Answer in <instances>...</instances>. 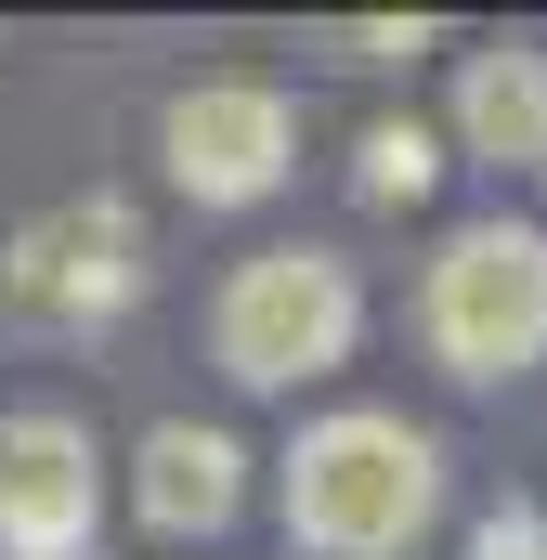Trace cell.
I'll return each mask as SVG.
<instances>
[{"label": "cell", "instance_id": "6da1fadb", "mask_svg": "<svg viewBox=\"0 0 547 560\" xmlns=\"http://www.w3.org/2000/svg\"><path fill=\"white\" fill-rule=\"evenodd\" d=\"M430 509H443V456H430V430L379 418V405L313 418L287 443V535L313 560H405Z\"/></svg>", "mask_w": 547, "mask_h": 560}, {"label": "cell", "instance_id": "7a4b0ae2", "mask_svg": "<svg viewBox=\"0 0 547 560\" xmlns=\"http://www.w3.org/2000/svg\"><path fill=\"white\" fill-rule=\"evenodd\" d=\"M352 339H365V287L339 248H261L209 300V352L235 392H300V378L352 365Z\"/></svg>", "mask_w": 547, "mask_h": 560}, {"label": "cell", "instance_id": "3957f363", "mask_svg": "<svg viewBox=\"0 0 547 560\" xmlns=\"http://www.w3.org/2000/svg\"><path fill=\"white\" fill-rule=\"evenodd\" d=\"M417 326L456 378L547 365V222H456L430 287H417Z\"/></svg>", "mask_w": 547, "mask_h": 560}, {"label": "cell", "instance_id": "277c9868", "mask_svg": "<svg viewBox=\"0 0 547 560\" xmlns=\"http://www.w3.org/2000/svg\"><path fill=\"white\" fill-rule=\"evenodd\" d=\"M0 287H13V313H39V326H92V313H118V300L143 287L131 196H53L39 222H13Z\"/></svg>", "mask_w": 547, "mask_h": 560}, {"label": "cell", "instance_id": "5b68a950", "mask_svg": "<svg viewBox=\"0 0 547 560\" xmlns=\"http://www.w3.org/2000/svg\"><path fill=\"white\" fill-rule=\"evenodd\" d=\"M156 156H170V183H183L196 209H248V196L287 183L300 118H287V92H274V79H196V92H170Z\"/></svg>", "mask_w": 547, "mask_h": 560}, {"label": "cell", "instance_id": "8992f818", "mask_svg": "<svg viewBox=\"0 0 547 560\" xmlns=\"http://www.w3.org/2000/svg\"><path fill=\"white\" fill-rule=\"evenodd\" d=\"M92 495H105V456H92L79 418H53V405L0 418V548L13 560H79L92 548Z\"/></svg>", "mask_w": 547, "mask_h": 560}, {"label": "cell", "instance_id": "52a82bcc", "mask_svg": "<svg viewBox=\"0 0 547 560\" xmlns=\"http://www.w3.org/2000/svg\"><path fill=\"white\" fill-rule=\"evenodd\" d=\"M235 495H248V456H235V430L209 418H156L131 456V509L156 535H222L235 522Z\"/></svg>", "mask_w": 547, "mask_h": 560}, {"label": "cell", "instance_id": "ba28073f", "mask_svg": "<svg viewBox=\"0 0 547 560\" xmlns=\"http://www.w3.org/2000/svg\"><path fill=\"white\" fill-rule=\"evenodd\" d=\"M456 143L496 170H547V52H469L456 66Z\"/></svg>", "mask_w": 547, "mask_h": 560}, {"label": "cell", "instance_id": "9c48e42d", "mask_svg": "<svg viewBox=\"0 0 547 560\" xmlns=\"http://www.w3.org/2000/svg\"><path fill=\"white\" fill-rule=\"evenodd\" d=\"M352 183H365L379 209H405V196H430V183H443V143L417 131V118H379V131L352 143Z\"/></svg>", "mask_w": 547, "mask_h": 560}, {"label": "cell", "instance_id": "30bf717a", "mask_svg": "<svg viewBox=\"0 0 547 560\" xmlns=\"http://www.w3.org/2000/svg\"><path fill=\"white\" fill-rule=\"evenodd\" d=\"M469 560H547V522L509 495V509H482V535H469Z\"/></svg>", "mask_w": 547, "mask_h": 560}, {"label": "cell", "instance_id": "8fae6325", "mask_svg": "<svg viewBox=\"0 0 547 560\" xmlns=\"http://www.w3.org/2000/svg\"><path fill=\"white\" fill-rule=\"evenodd\" d=\"M352 66H392V52H430V26H339Z\"/></svg>", "mask_w": 547, "mask_h": 560}]
</instances>
